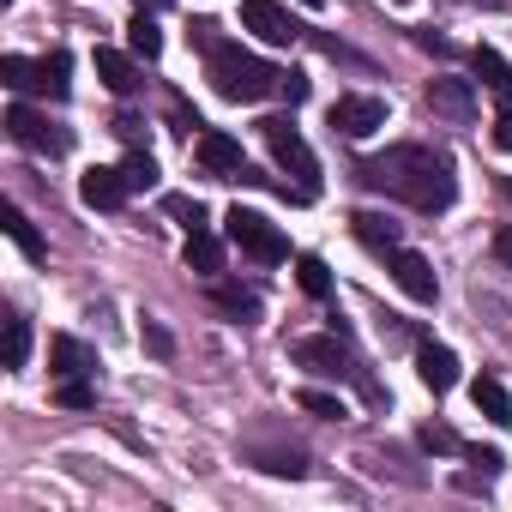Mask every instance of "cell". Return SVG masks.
<instances>
[{
    "label": "cell",
    "mask_w": 512,
    "mask_h": 512,
    "mask_svg": "<svg viewBox=\"0 0 512 512\" xmlns=\"http://www.w3.org/2000/svg\"><path fill=\"white\" fill-rule=\"evenodd\" d=\"M356 175H362L368 187L404 199L410 211H428V217L458 199L452 157H440V151H428V145H392V151H380V157H362Z\"/></svg>",
    "instance_id": "cell-1"
},
{
    "label": "cell",
    "mask_w": 512,
    "mask_h": 512,
    "mask_svg": "<svg viewBox=\"0 0 512 512\" xmlns=\"http://www.w3.org/2000/svg\"><path fill=\"white\" fill-rule=\"evenodd\" d=\"M7 235H13V247L25 253V260H43V235H37V223L19 205H7Z\"/></svg>",
    "instance_id": "cell-22"
},
{
    "label": "cell",
    "mask_w": 512,
    "mask_h": 512,
    "mask_svg": "<svg viewBox=\"0 0 512 512\" xmlns=\"http://www.w3.org/2000/svg\"><path fill=\"white\" fill-rule=\"evenodd\" d=\"M127 175L121 169H85V181H79V199L91 205V211H121L127 205Z\"/></svg>",
    "instance_id": "cell-11"
},
{
    "label": "cell",
    "mask_w": 512,
    "mask_h": 512,
    "mask_svg": "<svg viewBox=\"0 0 512 512\" xmlns=\"http://www.w3.org/2000/svg\"><path fill=\"white\" fill-rule=\"evenodd\" d=\"M494 145H500V151H512V115H500V121H494Z\"/></svg>",
    "instance_id": "cell-38"
},
{
    "label": "cell",
    "mask_w": 512,
    "mask_h": 512,
    "mask_svg": "<svg viewBox=\"0 0 512 512\" xmlns=\"http://www.w3.org/2000/svg\"><path fill=\"white\" fill-rule=\"evenodd\" d=\"M67 73H73V61H67V49H55V55H43V61H37V91L61 103V97L73 91V79H67Z\"/></svg>",
    "instance_id": "cell-20"
},
{
    "label": "cell",
    "mask_w": 512,
    "mask_h": 512,
    "mask_svg": "<svg viewBox=\"0 0 512 512\" xmlns=\"http://www.w3.org/2000/svg\"><path fill=\"white\" fill-rule=\"evenodd\" d=\"M464 458H470V464H476V470H482V476H494V470H500V464H506V458H500V452H494V446H464Z\"/></svg>",
    "instance_id": "cell-33"
},
{
    "label": "cell",
    "mask_w": 512,
    "mask_h": 512,
    "mask_svg": "<svg viewBox=\"0 0 512 512\" xmlns=\"http://www.w3.org/2000/svg\"><path fill=\"white\" fill-rule=\"evenodd\" d=\"M25 356H31V320L13 314L7 320V368H25Z\"/></svg>",
    "instance_id": "cell-26"
},
{
    "label": "cell",
    "mask_w": 512,
    "mask_h": 512,
    "mask_svg": "<svg viewBox=\"0 0 512 512\" xmlns=\"http://www.w3.org/2000/svg\"><path fill=\"white\" fill-rule=\"evenodd\" d=\"M350 229H356V241H362L368 253H392V247H404V241H398V223L380 217V211H356Z\"/></svg>",
    "instance_id": "cell-17"
},
{
    "label": "cell",
    "mask_w": 512,
    "mask_h": 512,
    "mask_svg": "<svg viewBox=\"0 0 512 512\" xmlns=\"http://www.w3.org/2000/svg\"><path fill=\"white\" fill-rule=\"evenodd\" d=\"M163 211H169V217H181L187 229H205V205H199V199H187V193H163Z\"/></svg>",
    "instance_id": "cell-27"
},
{
    "label": "cell",
    "mask_w": 512,
    "mask_h": 512,
    "mask_svg": "<svg viewBox=\"0 0 512 512\" xmlns=\"http://www.w3.org/2000/svg\"><path fill=\"white\" fill-rule=\"evenodd\" d=\"M428 109L464 127V121L476 115V91H470V79H428Z\"/></svg>",
    "instance_id": "cell-10"
},
{
    "label": "cell",
    "mask_w": 512,
    "mask_h": 512,
    "mask_svg": "<svg viewBox=\"0 0 512 512\" xmlns=\"http://www.w3.org/2000/svg\"><path fill=\"white\" fill-rule=\"evenodd\" d=\"M55 404H61V410H91L97 392H91L85 380H61V386H55Z\"/></svg>",
    "instance_id": "cell-29"
},
{
    "label": "cell",
    "mask_w": 512,
    "mask_h": 512,
    "mask_svg": "<svg viewBox=\"0 0 512 512\" xmlns=\"http://www.w3.org/2000/svg\"><path fill=\"white\" fill-rule=\"evenodd\" d=\"M0 85H7V91H37V61H25V55H0Z\"/></svg>",
    "instance_id": "cell-25"
},
{
    "label": "cell",
    "mask_w": 512,
    "mask_h": 512,
    "mask_svg": "<svg viewBox=\"0 0 512 512\" xmlns=\"http://www.w3.org/2000/svg\"><path fill=\"white\" fill-rule=\"evenodd\" d=\"M181 253H187V266H193L199 278H217V272H223V241H217L211 229H187V247H181Z\"/></svg>",
    "instance_id": "cell-18"
},
{
    "label": "cell",
    "mask_w": 512,
    "mask_h": 512,
    "mask_svg": "<svg viewBox=\"0 0 512 512\" xmlns=\"http://www.w3.org/2000/svg\"><path fill=\"white\" fill-rule=\"evenodd\" d=\"M145 350H151V356H169V350H175V338H169L163 326H151V320H145Z\"/></svg>",
    "instance_id": "cell-35"
},
{
    "label": "cell",
    "mask_w": 512,
    "mask_h": 512,
    "mask_svg": "<svg viewBox=\"0 0 512 512\" xmlns=\"http://www.w3.org/2000/svg\"><path fill=\"white\" fill-rule=\"evenodd\" d=\"M211 302L235 320V326H253V320H260V296H253V290H235V284H217L211 290Z\"/></svg>",
    "instance_id": "cell-21"
},
{
    "label": "cell",
    "mask_w": 512,
    "mask_h": 512,
    "mask_svg": "<svg viewBox=\"0 0 512 512\" xmlns=\"http://www.w3.org/2000/svg\"><path fill=\"white\" fill-rule=\"evenodd\" d=\"M296 404H302L308 416H344V404H338L332 392H314V386H302V392H296Z\"/></svg>",
    "instance_id": "cell-31"
},
{
    "label": "cell",
    "mask_w": 512,
    "mask_h": 512,
    "mask_svg": "<svg viewBox=\"0 0 512 512\" xmlns=\"http://www.w3.org/2000/svg\"><path fill=\"white\" fill-rule=\"evenodd\" d=\"M386 272H392V284H398L410 302H422V308L440 296V284H434V266L422 260L416 247H392V253H386Z\"/></svg>",
    "instance_id": "cell-9"
},
{
    "label": "cell",
    "mask_w": 512,
    "mask_h": 512,
    "mask_svg": "<svg viewBox=\"0 0 512 512\" xmlns=\"http://www.w3.org/2000/svg\"><path fill=\"white\" fill-rule=\"evenodd\" d=\"M296 278H302V290H308L314 302L332 296V272H326V260H314V253H302V260H296Z\"/></svg>",
    "instance_id": "cell-24"
},
{
    "label": "cell",
    "mask_w": 512,
    "mask_h": 512,
    "mask_svg": "<svg viewBox=\"0 0 512 512\" xmlns=\"http://www.w3.org/2000/svg\"><path fill=\"white\" fill-rule=\"evenodd\" d=\"M139 55H121V49H97V79L115 91V97H133L139 91Z\"/></svg>",
    "instance_id": "cell-16"
},
{
    "label": "cell",
    "mask_w": 512,
    "mask_h": 512,
    "mask_svg": "<svg viewBox=\"0 0 512 512\" xmlns=\"http://www.w3.org/2000/svg\"><path fill=\"white\" fill-rule=\"evenodd\" d=\"M470 7H512V0H470Z\"/></svg>",
    "instance_id": "cell-40"
},
{
    "label": "cell",
    "mask_w": 512,
    "mask_h": 512,
    "mask_svg": "<svg viewBox=\"0 0 512 512\" xmlns=\"http://www.w3.org/2000/svg\"><path fill=\"white\" fill-rule=\"evenodd\" d=\"M290 356H296L302 368H314V374H356L338 338H296V344H290Z\"/></svg>",
    "instance_id": "cell-12"
},
{
    "label": "cell",
    "mask_w": 512,
    "mask_h": 512,
    "mask_svg": "<svg viewBox=\"0 0 512 512\" xmlns=\"http://www.w3.org/2000/svg\"><path fill=\"white\" fill-rule=\"evenodd\" d=\"M494 260H506V266H512V223H506V229H494Z\"/></svg>",
    "instance_id": "cell-37"
},
{
    "label": "cell",
    "mask_w": 512,
    "mask_h": 512,
    "mask_svg": "<svg viewBox=\"0 0 512 512\" xmlns=\"http://www.w3.org/2000/svg\"><path fill=\"white\" fill-rule=\"evenodd\" d=\"M302 7H320V0H302Z\"/></svg>",
    "instance_id": "cell-41"
},
{
    "label": "cell",
    "mask_w": 512,
    "mask_h": 512,
    "mask_svg": "<svg viewBox=\"0 0 512 512\" xmlns=\"http://www.w3.org/2000/svg\"><path fill=\"white\" fill-rule=\"evenodd\" d=\"M260 470H272V476H308V464H302V452H260Z\"/></svg>",
    "instance_id": "cell-30"
},
{
    "label": "cell",
    "mask_w": 512,
    "mask_h": 512,
    "mask_svg": "<svg viewBox=\"0 0 512 512\" xmlns=\"http://www.w3.org/2000/svg\"><path fill=\"white\" fill-rule=\"evenodd\" d=\"M241 31H253V37L272 43V49L302 43V25L290 19V7H278V0H247V7H241Z\"/></svg>",
    "instance_id": "cell-6"
},
{
    "label": "cell",
    "mask_w": 512,
    "mask_h": 512,
    "mask_svg": "<svg viewBox=\"0 0 512 512\" xmlns=\"http://www.w3.org/2000/svg\"><path fill=\"white\" fill-rule=\"evenodd\" d=\"M266 151H272V163H278V169H290V175H296V187L320 193V157L308 151V139H302L290 121H266Z\"/></svg>",
    "instance_id": "cell-4"
},
{
    "label": "cell",
    "mask_w": 512,
    "mask_h": 512,
    "mask_svg": "<svg viewBox=\"0 0 512 512\" xmlns=\"http://www.w3.org/2000/svg\"><path fill=\"white\" fill-rule=\"evenodd\" d=\"M127 55H139V61H157V55H163V31H157L145 13L127 25Z\"/></svg>",
    "instance_id": "cell-23"
},
{
    "label": "cell",
    "mask_w": 512,
    "mask_h": 512,
    "mask_svg": "<svg viewBox=\"0 0 512 512\" xmlns=\"http://www.w3.org/2000/svg\"><path fill=\"white\" fill-rule=\"evenodd\" d=\"M205 79H211V91L223 103H260V97L278 91L284 73L272 61H260V55H247L241 43H217V49H205Z\"/></svg>",
    "instance_id": "cell-2"
},
{
    "label": "cell",
    "mask_w": 512,
    "mask_h": 512,
    "mask_svg": "<svg viewBox=\"0 0 512 512\" xmlns=\"http://www.w3.org/2000/svg\"><path fill=\"white\" fill-rule=\"evenodd\" d=\"M326 121H332V133H344V139H368V133L386 127V97H362V91H350V97L332 103Z\"/></svg>",
    "instance_id": "cell-7"
},
{
    "label": "cell",
    "mask_w": 512,
    "mask_h": 512,
    "mask_svg": "<svg viewBox=\"0 0 512 512\" xmlns=\"http://www.w3.org/2000/svg\"><path fill=\"white\" fill-rule=\"evenodd\" d=\"M278 97H284V103L296 109V103L308 97V79H302V73H284V79H278Z\"/></svg>",
    "instance_id": "cell-34"
},
{
    "label": "cell",
    "mask_w": 512,
    "mask_h": 512,
    "mask_svg": "<svg viewBox=\"0 0 512 512\" xmlns=\"http://www.w3.org/2000/svg\"><path fill=\"white\" fill-rule=\"evenodd\" d=\"M7 133H13L25 151H49V157H61V151L73 145V133H67V127H55L49 115H37V109H25V103H13V109H7Z\"/></svg>",
    "instance_id": "cell-5"
},
{
    "label": "cell",
    "mask_w": 512,
    "mask_h": 512,
    "mask_svg": "<svg viewBox=\"0 0 512 512\" xmlns=\"http://www.w3.org/2000/svg\"><path fill=\"white\" fill-rule=\"evenodd\" d=\"M193 157H199V169H205V175H217V181H241V175H247L241 139H229V133H217V127L193 133Z\"/></svg>",
    "instance_id": "cell-8"
},
{
    "label": "cell",
    "mask_w": 512,
    "mask_h": 512,
    "mask_svg": "<svg viewBox=\"0 0 512 512\" xmlns=\"http://www.w3.org/2000/svg\"><path fill=\"white\" fill-rule=\"evenodd\" d=\"M133 7H139V13H163V7H169V0H133Z\"/></svg>",
    "instance_id": "cell-39"
},
{
    "label": "cell",
    "mask_w": 512,
    "mask_h": 512,
    "mask_svg": "<svg viewBox=\"0 0 512 512\" xmlns=\"http://www.w3.org/2000/svg\"><path fill=\"white\" fill-rule=\"evenodd\" d=\"M223 223H229V241H235V247L247 253L253 266H284V260H290V241H284V229H278L272 217L247 211V205H235V211H229Z\"/></svg>",
    "instance_id": "cell-3"
},
{
    "label": "cell",
    "mask_w": 512,
    "mask_h": 512,
    "mask_svg": "<svg viewBox=\"0 0 512 512\" xmlns=\"http://www.w3.org/2000/svg\"><path fill=\"white\" fill-rule=\"evenodd\" d=\"M416 49H428V55H452V43L434 37V31H416Z\"/></svg>",
    "instance_id": "cell-36"
},
{
    "label": "cell",
    "mask_w": 512,
    "mask_h": 512,
    "mask_svg": "<svg viewBox=\"0 0 512 512\" xmlns=\"http://www.w3.org/2000/svg\"><path fill=\"white\" fill-rule=\"evenodd\" d=\"M470 67H476V79H482V85L494 91V103H500V115H512V67H506V61H500V55H494L488 43H482V49L470 55Z\"/></svg>",
    "instance_id": "cell-15"
},
{
    "label": "cell",
    "mask_w": 512,
    "mask_h": 512,
    "mask_svg": "<svg viewBox=\"0 0 512 512\" xmlns=\"http://www.w3.org/2000/svg\"><path fill=\"white\" fill-rule=\"evenodd\" d=\"M121 175H127V187H133V193H145V187H151V181H157V163H151V157H145V151H133V157H127V163H121Z\"/></svg>",
    "instance_id": "cell-28"
},
{
    "label": "cell",
    "mask_w": 512,
    "mask_h": 512,
    "mask_svg": "<svg viewBox=\"0 0 512 512\" xmlns=\"http://www.w3.org/2000/svg\"><path fill=\"white\" fill-rule=\"evenodd\" d=\"M422 446H428V452H464V440H458L452 428H440V422L422 428Z\"/></svg>",
    "instance_id": "cell-32"
},
{
    "label": "cell",
    "mask_w": 512,
    "mask_h": 512,
    "mask_svg": "<svg viewBox=\"0 0 512 512\" xmlns=\"http://www.w3.org/2000/svg\"><path fill=\"white\" fill-rule=\"evenodd\" d=\"M470 404L494 422V428H506L512 422V398H506V386L494 380V374H482V380H470Z\"/></svg>",
    "instance_id": "cell-19"
},
{
    "label": "cell",
    "mask_w": 512,
    "mask_h": 512,
    "mask_svg": "<svg viewBox=\"0 0 512 512\" xmlns=\"http://www.w3.org/2000/svg\"><path fill=\"white\" fill-rule=\"evenodd\" d=\"M49 368H55V380H85V374H97V356L61 332V338H49Z\"/></svg>",
    "instance_id": "cell-13"
},
{
    "label": "cell",
    "mask_w": 512,
    "mask_h": 512,
    "mask_svg": "<svg viewBox=\"0 0 512 512\" xmlns=\"http://www.w3.org/2000/svg\"><path fill=\"white\" fill-rule=\"evenodd\" d=\"M416 374H422L428 392H452V386H458V356H452L446 344H422V350H416Z\"/></svg>",
    "instance_id": "cell-14"
}]
</instances>
